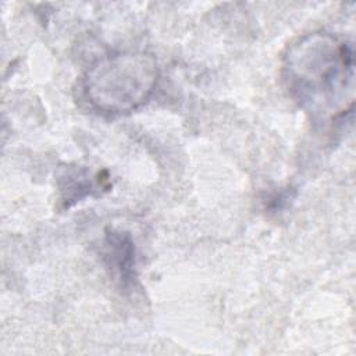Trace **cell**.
I'll return each mask as SVG.
<instances>
[{
  "label": "cell",
  "instance_id": "6da1fadb",
  "mask_svg": "<svg viewBox=\"0 0 356 356\" xmlns=\"http://www.w3.org/2000/svg\"><path fill=\"white\" fill-rule=\"evenodd\" d=\"M282 76L291 96L313 120L345 113L353 89L352 47L327 32L295 42L284 56Z\"/></svg>",
  "mask_w": 356,
  "mask_h": 356
},
{
  "label": "cell",
  "instance_id": "7a4b0ae2",
  "mask_svg": "<svg viewBox=\"0 0 356 356\" xmlns=\"http://www.w3.org/2000/svg\"><path fill=\"white\" fill-rule=\"evenodd\" d=\"M159 81L156 58L138 50L118 51L96 60L83 76L88 103L104 114H127L143 106Z\"/></svg>",
  "mask_w": 356,
  "mask_h": 356
},
{
  "label": "cell",
  "instance_id": "3957f363",
  "mask_svg": "<svg viewBox=\"0 0 356 356\" xmlns=\"http://www.w3.org/2000/svg\"><path fill=\"white\" fill-rule=\"evenodd\" d=\"M104 261L114 275L127 285L135 277V246L129 234L111 229L104 238Z\"/></svg>",
  "mask_w": 356,
  "mask_h": 356
},
{
  "label": "cell",
  "instance_id": "277c9868",
  "mask_svg": "<svg viewBox=\"0 0 356 356\" xmlns=\"http://www.w3.org/2000/svg\"><path fill=\"white\" fill-rule=\"evenodd\" d=\"M60 191H61V199L68 207L72 203L79 202L81 199L89 196L96 189H107L106 185L107 178H103L97 182L89 178L88 172L82 168H68L61 177Z\"/></svg>",
  "mask_w": 356,
  "mask_h": 356
}]
</instances>
